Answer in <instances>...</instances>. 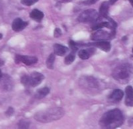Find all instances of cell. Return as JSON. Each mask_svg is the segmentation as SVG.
I'll use <instances>...</instances> for the list:
<instances>
[{
	"label": "cell",
	"instance_id": "cell-9",
	"mask_svg": "<svg viewBox=\"0 0 133 129\" xmlns=\"http://www.w3.org/2000/svg\"><path fill=\"white\" fill-rule=\"evenodd\" d=\"M27 25H28V23L22 20L19 18H16L13 20V22L12 23V28L14 31L19 32V31L23 30L24 28H26Z\"/></svg>",
	"mask_w": 133,
	"mask_h": 129
},
{
	"label": "cell",
	"instance_id": "cell-22",
	"mask_svg": "<svg viewBox=\"0 0 133 129\" xmlns=\"http://www.w3.org/2000/svg\"><path fill=\"white\" fill-rule=\"evenodd\" d=\"M21 83L25 86H29V76L24 75L21 77Z\"/></svg>",
	"mask_w": 133,
	"mask_h": 129
},
{
	"label": "cell",
	"instance_id": "cell-25",
	"mask_svg": "<svg viewBox=\"0 0 133 129\" xmlns=\"http://www.w3.org/2000/svg\"><path fill=\"white\" fill-rule=\"evenodd\" d=\"M61 35H62L61 30L59 28H55V30L54 31V36H55V37H57L58 38V37H61Z\"/></svg>",
	"mask_w": 133,
	"mask_h": 129
},
{
	"label": "cell",
	"instance_id": "cell-31",
	"mask_svg": "<svg viewBox=\"0 0 133 129\" xmlns=\"http://www.w3.org/2000/svg\"><path fill=\"white\" fill-rule=\"evenodd\" d=\"M2 72H1V70H0V79L2 78Z\"/></svg>",
	"mask_w": 133,
	"mask_h": 129
},
{
	"label": "cell",
	"instance_id": "cell-13",
	"mask_svg": "<svg viewBox=\"0 0 133 129\" xmlns=\"http://www.w3.org/2000/svg\"><path fill=\"white\" fill-rule=\"evenodd\" d=\"M123 96H124L123 91L119 89H117L111 93V94L110 95V99L114 102H119L123 98Z\"/></svg>",
	"mask_w": 133,
	"mask_h": 129
},
{
	"label": "cell",
	"instance_id": "cell-19",
	"mask_svg": "<svg viewBox=\"0 0 133 129\" xmlns=\"http://www.w3.org/2000/svg\"><path fill=\"white\" fill-rule=\"evenodd\" d=\"M75 52L72 51L69 55H67L65 58V64L66 65H70L71 63H72L75 60Z\"/></svg>",
	"mask_w": 133,
	"mask_h": 129
},
{
	"label": "cell",
	"instance_id": "cell-33",
	"mask_svg": "<svg viewBox=\"0 0 133 129\" xmlns=\"http://www.w3.org/2000/svg\"><path fill=\"white\" fill-rule=\"evenodd\" d=\"M132 53H133V48H132Z\"/></svg>",
	"mask_w": 133,
	"mask_h": 129
},
{
	"label": "cell",
	"instance_id": "cell-30",
	"mask_svg": "<svg viewBox=\"0 0 133 129\" xmlns=\"http://www.w3.org/2000/svg\"><path fill=\"white\" fill-rule=\"evenodd\" d=\"M129 2L131 3V5L133 6V0H129Z\"/></svg>",
	"mask_w": 133,
	"mask_h": 129
},
{
	"label": "cell",
	"instance_id": "cell-8",
	"mask_svg": "<svg viewBox=\"0 0 133 129\" xmlns=\"http://www.w3.org/2000/svg\"><path fill=\"white\" fill-rule=\"evenodd\" d=\"M0 89L4 91H9L12 89V81L9 76H2L0 79Z\"/></svg>",
	"mask_w": 133,
	"mask_h": 129
},
{
	"label": "cell",
	"instance_id": "cell-14",
	"mask_svg": "<svg viewBox=\"0 0 133 129\" xmlns=\"http://www.w3.org/2000/svg\"><path fill=\"white\" fill-rule=\"evenodd\" d=\"M108 10H109V3H108V2L105 1L104 2H102V4L101 5V7H100V16L102 18L107 19L108 17Z\"/></svg>",
	"mask_w": 133,
	"mask_h": 129
},
{
	"label": "cell",
	"instance_id": "cell-2",
	"mask_svg": "<svg viewBox=\"0 0 133 129\" xmlns=\"http://www.w3.org/2000/svg\"><path fill=\"white\" fill-rule=\"evenodd\" d=\"M65 111L61 107H52L47 110L41 111L34 114V119L41 123H48L62 118Z\"/></svg>",
	"mask_w": 133,
	"mask_h": 129
},
{
	"label": "cell",
	"instance_id": "cell-1",
	"mask_svg": "<svg viewBox=\"0 0 133 129\" xmlns=\"http://www.w3.org/2000/svg\"><path fill=\"white\" fill-rule=\"evenodd\" d=\"M124 122V117L118 109L111 110L106 112L100 120V126L102 128L114 129L120 127Z\"/></svg>",
	"mask_w": 133,
	"mask_h": 129
},
{
	"label": "cell",
	"instance_id": "cell-20",
	"mask_svg": "<svg viewBox=\"0 0 133 129\" xmlns=\"http://www.w3.org/2000/svg\"><path fill=\"white\" fill-rule=\"evenodd\" d=\"M29 126H30V122H28L26 121L21 120L18 123V128H28Z\"/></svg>",
	"mask_w": 133,
	"mask_h": 129
},
{
	"label": "cell",
	"instance_id": "cell-11",
	"mask_svg": "<svg viewBox=\"0 0 133 129\" xmlns=\"http://www.w3.org/2000/svg\"><path fill=\"white\" fill-rule=\"evenodd\" d=\"M94 46L96 47H98L99 49L104 51H106V52H108L110 50H111V43L109 41H107V40H98L97 42H96L94 44Z\"/></svg>",
	"mask_w": 133,
	"mask_h": 129
},
{
	"label": "cell",
	"instance_id": "cell-32",
	"mask_svg": "<svg viewBox=\"0 0 133 129\" xmlns=\"http://www.w3.org/2000/svg\"><path fill=\"white\" fill-rule=\"evenodd\" d=\"M2 34H1V33H0V39H1V38H2Z\"/></svg>",
	"mask_w": 133,
	"mask_h": 129
},
{
	"label": "cell",
	"instance_id": "cell-23",
	"mask_svg": "<svg viewBox=\"0 0 133 129\" xmlns=\"http://www.w3.org/2000/svg\"><path fill=\"white\" fill-rule=\"evenodd\" d=\"M69 47H70V48H71L72 51H73V52L77 51V50H78V47H77L76 44L73 40H69Z\"/></svg>",
	"mask_w": 133,
	"mask_h": 129
},
{
	"label": "cell",
	"instance_id": "cell-4",
	"mask_svg": "<svg viewBox=\"0 0 133 129\" xmlns=\"http://www.w3.org/2000/svg\"><path fill=\"white\" fill-rule=\"evenodd\" d=\"M98 13L95 9H87L83 11L78 17V20L81 23H93L98 19Z\"/></svg>",
	"mask_w": 133,
	"mask_h": 129
},
{
	"label": "cell",
	"instance_id": "cell-10",
	"mask_svg": "<svg viewBox=\"0 0 133 129\" xmlns=\"http://www.w3.org/2000/svg\"><path fill=\"white\" fill-rule=\"evenodd\" d=\"M125 105L128 107H133V88L128 86L125 88Z\"/></svg>",
	"mask_w": 133,
	"mask_h": 129
},
{
	"label": "cell",
	"instance_id": "cell-24",
	"mask_svg": "<svg viewBox=\"0 0 133 129\" xmlns=\"http://www.w3.org/2000/svg\"><path fill=\"white\" fill-rule=\"evenodd\" d=\"M99 0H85L83 2V4H84L86 5H93L94 3H96Z\"/></svg>",
	"mask_w": 133,
	"mask_h": 129
},
{
	"label": "cell",
	"instance_id": "cell-12",
	"mask_svg": "<svg viewBox=\"0 0 133 129\" xmlns=\"http://www.w3.org/2000/svg\"><path fill=\"white\" fill-rule=\"evenodd\" d=\"M54 48V52L55 55L58 56H64L67 52H68V47H65L64 45L59 44H55L53 47Z\"/></svg>",
	"mask_w": 133,
	"mask_h": 129
},
{
	"label": "cell",
	"instance_id": "cell-26",
	"mask_svg": "<svg viewBox=\"0 0 133 129\" xmlns=\"http://www.w3.org/2000/svg\"><path fill=\"white\" fill-rule=\"evenodd\" d=\"M13 112H14V111H13V108L12 107H9V109L7 110V111L5 112V114H7V115H12V114H13Z\"/></svg>",
	"mask_w": 133,
	"mask_h": 129
},
{
	"label": "cell",
	"instance_id": "cell-5",
	"mask_svg": "<svg viewBox=\"0 0 133 129\" xmlns=\"http://www.w3.org/2000/svg\"><path fill=\"white\" fill-rule=\"evenodd\" d=\"M115 35V33H108L105 30H97V31H96L94 33H93L91 38L94 40H108L110 38H112Z\"/></svg>",
	"mask_w": 133,
	"mask_h": 129
},
{
	"label": "cell",
	"instance_id": "cell-17",
	"mask_svg": "<svg viewBox=\"0 0 133 129\" xmlns=\"http://www.w3.org/2000/svg\"><path fill=\"white\" fill-rule=\"evenodd\" d=\"M92 50H94V49H90V50H81V51H79L78 55H79V57L81 59H83V60H87V59H88V58L93 55L92 53H90V51H91Z\"/></svg>",
	"mask_w": 133,
	"mask_h": 129
},
{
	"label": "cell",
	"instance_id": "cell-6",
	"mask_svg": "<svg viewBox=\"0 0 133 129\" xmlns=\"http://www.w3.org/2000/svg\"><path fill=\"white\" fill-rule=\"evenodd\" d=\"M37 58L34 56H27V55H16L15 58V62L19 64L20 62L24 63L26 65H31L36 64L37 62Z\"/></svg>",
	"mask_w": 133,
	"mask_h": 129
},
{
	"label": "cell",
	"instance_id": "cell-28",
	"mask_svg": "<svg viewBox=\"0 0 133 129\" xmlns=\"http://www.w3.org/2000/svg\"><path fill=\"white\" fill-rule=\"evenodd\" d=\"M72 0H62V2H71Z\"/></svg>",
	"mask_w": 133,
	"mask_h": 129
},
{
	"label": "cell",
	"instance_id": "cell-21",
	"mask_svg": "<svg viewBox=\"0 0 133 129\" xmlns=\"http://www.w3.org/2000/svg\"><path fill=\"white\" fill-rule=\"evenodd\" d=\"M38 0H21V3L26 6H30L35 4Z\"/></svg>",
	"mask_w": 133,
	"mask_h": 129
},
{
	"label": "cell",
	"instance_id": "cell-15",
	"mask_svg": "<svg viewBox=\"0 0 133 129\" xmlns=\"http://www.w3.org/2000/svg\"><path fill=\"white\" fill-rule=\"evenodd\" d=\"M30 17L37 22H40L44 18V13L38 9H34L30 13Z\"/></svg>",
	"mask_w": 133,
	"mask_h": 129
},
{
	"label": "cell",
	"instance_id": "cell-3",
	"mask_svg": "<svg viewBox=\"0 0 133 129\" xmlns=\"http://www.w3.org/2000/svg\"><path fill=\"white\" fill-rule=\"evenodd\" d=\"M133 73V67L131 64L125 63L118 65L112 72L113 77L118 81H124L130 78Z\"/></svg>",
	"mask_w": 133,
	"mask_h": 129
},
{
	"label": "cell",
	"instance_id": "cell-7",
	"mask_svg": "<svg viewBox=\"0 0 133 129\" xmlns=\"http://www.w3.org/2000/svg\"><path fill=\"white\" fill-rule=\"evenodd\" d=\"M44 76L39 72H33L29 76V86L36 87L44 80Z\"/></svg>",
	"mask_w": 133,
	"mask_h": 129
},
{
	"label": "cell",
	"instance_id": "cell-18",
	"mask_svg": "<svg viewBox=\"0 0 133 129\" xmlns=\"http://www.w3.org/2000/svg\"><path fill=\"white\" fill-rule=\"evenodd\" d=\"M55 54H51L47 61H46V65L48 67V69H53L54 68V62H55Z\"/></svg>",
	"mask_w": 133,
	"mask_h": 129
},
{
	"label": "cell",
	"instance_id": "cell-29",
	"mask_svg": "<svg viewBox=\"0 0 133 129\" xmlns=\"http://www.w3.org/2000/svg\"><path fill=\"white\" fill-rule=\"evenodd\" d=\"M3 64H4V62H3V61H2V60L0 59V66L3 65Z\"/></svg>",
	"mask_w": 133,
	"mask_h": 129
},
{
	"label": "cell",
	"instance_id": "cell-27",
	"mask_svg": "<svg viewBox=\"0 0 133 129\" xmlns=\"http://www.w3.org/2000/svg\"><path fill=\"white\" fill-rule=\"evenodd\" d=\"M117 1H118V0H110V1H109V3H110L111 5H113V4H115Z\"/></svg>",
	"mask_w": 133,
	"mask_h": 129
},
{
	"label": "cell",
	"instance_id": "cell-16",
	"mask_svg": "<svg viewBox=\"0 0 133 129\" xmlns=\"http://www.w3.org/2000/svg\"><path fill=\"white\" fill-rule=\"evenodd\" d=\"M49 92H50L49 88H48V87L41 88L37 91V93H35V97L37 99H42V98L45 97L49 93Z\"/></svg>",
	"mask_w": 133,
	"mask_h": 129
}]
</instances>
